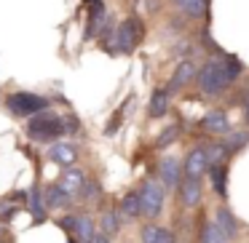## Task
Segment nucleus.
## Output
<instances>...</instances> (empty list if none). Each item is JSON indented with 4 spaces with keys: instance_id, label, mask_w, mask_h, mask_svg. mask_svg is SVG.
Segmentation results:
<instances>
[{
    "instance_id": "5",
    "label": "nucleus",
    "mask_w": 249,
    "mask_h": 243,
    "mask_svg": "<svg viewBox=\"0 0 249 243\" xmlns=\"http://www.w3.org/2000/svg\"><path fill=\"white\" fill-rule=\"evenodd\" d=\"M140 198H142V214H145L147 219H156L163 209V198H166V195H163V184H158L156 179L145 182L140 190Z\"/></svg>"
},
{
    "instance_id": "14",
    "label": "nucleus",
    "mask_w": 249,
    "mask_h": 243,
    "mask_svg": "<svg viewBox=\"0 0 249 243\" xmlns=\"http://www.w3.org/2000/svg\"><path fill=\"white\" fill-rule=\"evenodd\" d=\"M142 243H174L172 232L163 230V227H156V225H147L142 230Z\"/></svg>"
},
{
    "instance_id": "8",
    "label": "nucleus",
    "mask_w": 249,
    "mask_h": 243,
    "mask_svg": "<svg viewBox=\"0 0 249 243\" xmlns=\"http://www.w3.org/2000/svg\"><path fill=\"white\" fill-rule=\"evenodd\" d=\"M201 195H204V190H201V179L185 177L182 182H179V200H182L185 206H198Z\"/></svg>"
},
{
    "instance_id": "17",
    "label": "nucleus",
    "mask_w": 249,
    "mask_h": 243,
    "mask_svg": "<svg viewBox=\"0 0 249 243\" xmlns=\"http://www.w3.org/2000/svg\"><path fill=\"white\" fill-rule=\"evenodd\" d=\"M177 6L182 8L188 16L201 19V16L206 14V8H209V0H177Z\"/></svg>"
},
{
    "instance_id": "7",
    "label": "nucleus",
    "mask_w": 249,
    "mask_h": 243,
    "mask_svg": "<svg viewBox=\"0 0 249 243\" xmlns=\"http://www.w3.org/2000/svg\"><path fill=\"white\" fill-rule=\"evenodd\" d=\"M209 161H212L209 152L201 150V147H196V150L188 155V161H185V177L201 179V174H206V168H209Z\"/></svg>"
},
{
    "instance_id": "1",
    "label": "nucleus",
    "mask_w": 249,
    "mask_h": 243,
    "mask_svg": "<svg viewBox=\"0 0 249 243\" xmlns=\"http://www.w3.org/2000/svg\"><path fill=\"white\" fill-rule=\"evenodd\" d=\"M241 72V62L236 56H222V59H212L198 70V88L209 97L225 91Z\"/></svg>"
},
{
    "instance_id": "21",
    "label": "nucleus",
    "mask_w": 249,
    "mask_h": 243,
    "mask_svg": "<svg viewBox=\"0 0 249 243\" xmlns=\"http://www.w3.org/2000/svg\"><path fill=\"white\" fill-rule=\"evenodd\" d=\"M225 238L228 235L217 225H206L204 232H201V243H225Z\"/></svg>"
},
{
    "instance_id": "2",
    "label": "nucleus",
    "mask_w": 249,
    "mask_h": 243,
    "mask_svg": "<svg viewBox=\"0 0 249 243\" xmlns=\"http://www.w3.org/2000/svg\"><path fill=\"white\" fill-rule=\"evenodd\" d=\"M70 123L59 118L56 113H38L33 115V120L27 123V134L33 136L35 142H51V139H59L62 134H70Z\"/></svg>"
},
{
    "instance_id": "4",
    "label": "nucleus",
    "mask_w": 249,
    "mask_h": 243,
    "mask_svg": "<svg viewBox=\"0 0 249 243\" xmlns=\"http://www.w3.org/2000/svg\"><path fill=\"white\" fill-rule=\"evenodd\" d=\"M142 40V22L140 19H126L124 24H118V30H115V38H113V46L115 51H121V54H129V51H134V46Z\"/></svg>"
},
{
    "instance_id": "6",
    "label": "nucleus",
    "mask_w": 249,
    "mask_h": 243,
    "mask_svg": "<svg viewBox=\"0 0 249 243\" xmlns=\"http://www.w3.org/2000/svg\"><path fill=\"white\" fill-rule=\"evenodd\" d=\"M62 227L72 232L81 243H94L97 241V230H94V219L86 214H78V216H70V219H62Z\"/></svg>"
},
{
    "instance_id": "19",
    "label": "nucleus",
    "mask_w": 249,
    "mask_h": 243,
    "mask_svg": "<svg viewBox=\"0 0 249 243\" xmlns=\"http://www.w3.org/2000/svg\"><path fill=\"white\" fill-rule=\"evenodd\" d=\"M212 184H214V193L220 198L228 195V168L225 166H214L212 168Z\"/></svg>"
},
{
    "instance_id": "24",
    "label": "nucleus",
    "mask_w": 249,
    "mask_h": 243,
    "mask_svg": "<svg viewBox=\"0 0 249 243\" xmlns=\"http://www.w3.org/2000/svg\"><path fill=\"white\" fill-rule=\"evenodd\" d=\"M174 136H177V126H169V129L158 136V147H166L169 142H174Z\"/></svg>"
},
{
    "instance_id": "9",
    "label": "nucleus",
    "mask_w": 249,
    "mask_h": 243,
    "mask_svg": "<svg viewBox=\"0 0 249 243\" xmlns=\"http://www.w3.org/2000/svg\"><path fill=\"white\" fill-rule=\"evenodd\" d=\"M201 126H204V131H209V134H222V136L231 131V123H228V118H225V113H222V110L209 113L204 120H201Z\"/></svg>"
},
{
    "instance_id": "3",
    "label": "nucleus",
    "mask_w": 249,
    "mask_h": 243,
    "mask_svg": "<svg viewBox=\"0 0 249 243\" xmlns=\"http://www.w3.org/2000/svg\"><path fill=\"white\" fill-rule=\"evenodd\" d=\"M46 99L38 97V94H27V91H19V94H11V97L6 99V107L11 115H17V118H30V115H38L46 110Z\"/></svg>"
},
{
    "instance_id": "10",
    "label": "nucleus",
    "mask_w": 249,
    "mask_h": 243,
    "mask_svg": "<svg viewBox=\"0 0 249 243\" xmlns=\"http://www.w3.org/2000/svg\"><path fill=\"white\" fill-rule=\"evenodd\" d=\"M49 158H51L54 163H59V166H70V163L75 161V147H72V145H62V142H56V145H51Z\"/></svg>"
},
{
    "instance_id": "22",
    "label": "nucleus",
    "mask_w": 249,
    "mask_h": 243,
    "mask_svg": "<svg viewBox=\"0 0 249 243\" xmlns=\"http://www.w3.org/2000/svg\"><path fill=\"white\" fill-rule=\"evenodd\" d=\"M121 214H115V211H105L102 214V230H105V235H113V232H118V227H121V219H118Z\"/></svg>"
},
{
    "instance_id": "26",
    "label": "nucleus",
    "mask_w": 249,
    "mask_h": 243,
    "mask_svg": "<svg viewBox=\"0 0 249 243\" xmlns=\"http://www.w3.org/2000/svg\"><path fill=\"white\" fill-rule=\"evenodd\" d=\"M94 243H110V238L107 235H97V241H94Z\"/></svg>"
},
{
    "instance_id": "20",
    "label": "nucleus",
    "mask_w": 249,
    "mask_h": 243,
    "mask_svg": "<svg viewBox=\"0 0 249 243\" xmlns=\"http://www.w3.org/2000/svg\"><path fill=\"white\" fill-rule=\"evenodd\" d=\"M217 227H220L222 232H225L228 238L236 235V222H233V214L228 209H220L217 211Z\"/></svg>"
},
{
    "instance_id": "23",
    "label": "nucleus",
    "mask_w": 249,
    "mask_h": 243,
    "mask_svg": "<svg viewBox=\"0 0 249 243\" xmlns=\"http://www.w3.org/2000/svg\"><path fill=\"white\" fill-rule=\"evenodd\" d=\"M30 203H33L35 222H43L46 219V211H43V203H40V193H38V190H33V193H30Z\"/></svg>"
},
{
    "instance_id": "27",
    "label": "nucleus",
    "mask_w": 249,
    "mask_h": 243,
    "mask_svg": "<svg viewBox=\"0 0 249 243\" xmlns=\"http://www.w3.org/2000/svg\"><path fill=\"white\" fill-rule=\"evenodd\" d=\"M244 118H247V123H249V99H247V104H244Z\"/></svg>"
},
{
    "instance_id": "12",
    "label": "nucleus",
    "mask_w": 249,
    "mask_h": 243,
    "mask_svg": "<svg viewBox=\"0 0 249 243\" xmlns=\"http://www.w3.org/2000/svg\"><path fill=\"white\" fill-rule=\"evenodd\" d=\"M70 198L72 195L67 193L62 184H51V187L46 190V203H49L51 209H65V206L70 203Z\"/></svg>"
},
{
    "instance_id": "25",
    "label": "nucleus",
    "mask_w": 249,
    "mask_h": 243,
    "mask_svg": "<svg viewBox=\"0 0 249 243\" xmlns=\"http://www.w3.org/2000/svg\"><path fill=\"white\" fill-rule=\"evenodd\" d=\"M14 214H17V209H3L0 211V219H11Z\"/></svg>"
},
{
    "instance_id": "16",
    "label": "nucleus",
    "mask_w": 249,
    "mask_h": 243,
    "mask_svg": "<svg viewBox=\"0 0 249 243\" xmlns=\"http://www.w3.org/2000/svg\"><path fill=\"white\" fill-rule=\"evenodd\" d=\"M158 174H161L163 184H177V174H179V163L174 158H163L161 166H158Z\"/></svg>"
},
{
    "instance_id": "28",
    "label": "nucleus",
    "mask_w": 249,
    "mask_h": 243,
    "mask_svg": "<svg viewBox=\"0 0 249 243\" xmlns=\"http://www.w3.org/2000/svg\"><path fill=\"white\" fill-rule=\"evenodd\" d=\"M6 238H11V235H6V232L0 230V241H6Z\"/></svg>"
},
{
    "instance_id": "13",
    "label": "nucleus",
    "mask_w": 249,
    "mask_h": 243,
    "mask_svg": "<svg viewBox=\"0 0 249 243\" xmlns=\"http://www.w3.org/2000/svg\"><path fill=\"white\" fill-rule=\"evenodd\" d=\"M140 214H142V198H140V193H129L124 198V203H121V216H124V219H137Z\"/></svg>"
},
{
    "instance_id": "11",
    "label": "nucleus",
    "mask_w": 249,
    "mask_h": 243,
    "mask_svg": "<svg viewBox=\"0 0 249 243\" xmlns=\"http://www.w3.org/2000/svg\"><path fill=\"white\" fill-rule=\"evenodd\" d=\"M193 72H196V65H193V62H182V65L174 70L172 81H169V91H177V88H182L185 83L193 78Z\"/></svg>"
},
{
    "instance_id": "15",
    "label": "nucleus",
    "mask_w": 249,
    "mask_h": 243,
    "mask_svg": "<svg viewBox=\"0 0 249 243\" xmlns=\"http://www.w3.org/2000/svg\"><path fill=\"white\" fill-rule=\"evenodd\" d=\"M166 107H169V88H158L150 99V118L166 115Z\"/></svg>"
},
{
    "instance_id": "18",
    "label": "nucleus",
    "mask_w": 249,
    "mask_h": 243,
    "mask_svg": "<svg viewBox=\"0 0 249 243\" xmlns=\"http://www.w3.org/2000/svg\"><path fill=\"white\" fill-rule=\"evenodd\" d=\"M59 184H62V187H65L70 195H78V193H81V187H83V171H78V168L67 171L65 177H62Z\"/></svg>"
}]
</instances>
